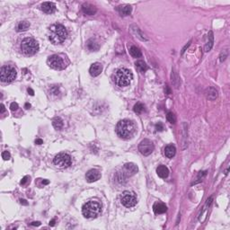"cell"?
Masks as SVG:
<instances>
[{"mask_svg": "<svg viewBox=\"0 0 230 230\" xmlns=\"http://www.w3.org/2000/svg\"><path fill=\"white\" fill-rule=\"evenodd\" d=\"M67 37V31L62 24H53L49 30V40L54 45L64 42Z\"/></svg>", "mask_w": 230, "mask_h": 230, "instance_id": "1", "label": "cell"}, {"mask_svg": "<svg viewBox=\"0 0 230 230\" xmlns=\"http://www.w3.org/2000/svg\"><path fill=\"white\" fill-rule=\"evenodd\" d=\"M135 124L129 120H120L116 126V132L120 138L129 139L135 133Z\"/></svg>", "mask_w": 230, "mask_h": 230, "instance_id": "2", "label": "cell"}, {"mask_svg": "<svg viewBox=\"0 0 230 230\" xmlns=\"http://www.w3.org/2000/svg\"><path fill=\"white\" fill-rule=\"evenodd\" d=\"M133 78V75L128 68H120L112 76V80L120 87L129 85Z\"/></svg>", "mask_w": 230, "mask_h": 230, "instance_id": "3", "label": "cell"}, {"mask_svg": "<svg viewBox=\"0 0 230 230\" xmlns=\"http://www.w3.org/2000/svg\"><path fill=\"white\" fill-rule=\"evenodd\" d=\"M101 211L102 205L96 201H89L82 208V213L86 219H94L100 215Z\"/></svg>", "mask_w": 230, "mask_h": 230, "instance_id": "4", "label": "cell"}, {"mask_svg": "<svg viewBox=\"0 0 230 230\" xmlns=\"http://www.w3.org/2000/svg\"><path fill=\"white\" fill-rule=\"evenodd\" d=\"M138 172V166L133 163H128L125 164L122 169L117 172L115 175V179L119 184H124L127 182L128 178L134 175Z\"/></svg>", "mask_w": 230, "mask_h": 230, "instance_id": "5", "label": "cell"}, {"mask_svg": "<svg viewBox=\"0 0 230 230\" xmlns=\"http://www.w3.org/2000/svg\"><path fill=\"white\" fill-rule=\"evenodd\" d=\"M21 50L25 55H34L39 50V44L33 38H25L22 41Z\"/></svg>", "mask_w": 230, "mask_h": 230, "instance_id": "6", "label": "cell"}, {"mask_svg": "<svg viewBox=\"0 0 230 230\" xmlns=\"http://www.w3.org/2000/svg\"><path fill=\"white\" fill-rule=\"evenodd\" d=\"M17 72L15 67L11 66H5L0 70V80L3 83H10L15 79Z\"/></svg>", "mask_w": 230, "mask_h": 230, "instance_id": "7", "label": "cell"}, {"mask_svg": "<svg viewBox=\"0 0 230 230\" xmlns=\"http://www.w3.org/2000/svg\"><path fill=\"white\" fill-rule=\"evenodd\" d=\"M53 163L56 166L59 168H67L69 166H71L72 158L67 153H59L54 157Z\"/></svg>", "mask_w": 230, "mask_h": 230, "instance_id": "8", "label": "cell"}, {"mask_svg": "<svg viewBox=\"0 0 230 230\" xmlns=\"http://www.w3.org/2000/svg\"><path fill=\"white\" fill-rule=\"evenodd\" d=\"M120 202L126 208H132L137 204V196L133 192L126 191L120 196Z\"/></svg>", "mask_w": 230, "mask_h": 230, "instance_id": "9", "label": "cell"}, {"mask_svg": "<svg viewBox=\"0 0 230 230\" xmlns=\"http://www.w3.org/2000/svg\"><path fill=\"white\" fill-rule=\"evenodd\" d=\"M47 62L51 68L56 69V70H62L67 66L65 64L64 59L59 55H52L49 57Z\"/></svg>", "mask_w": 230, "mask_h": 230, "instance_id": "10", "label": "cell"}, {"mask_svg": "<svg viewBox=\"0 0 230 230\" xmlns=\"http://www.w3.org/2000/svg\"><path fill=\"white\" fill-rule=\"evenodd\" d=\"M154 148H155L154 144L149 139H144V140H142L139 143V145H138V150H139V152L142 155H144V156H149L154 151Z\"/></svg>", "mask_w": 230, "mask_h": 230, "instance_id": "11", "label": "cell"}, {"mask_svg": "<svg viewBox=\"0 0 230 230\" xmlns=\"http://www.w3.org/2000/svg\"><path fill=\"white\" fill-rule=\"evenodd\" d=\"M101 178V173L97 169H91L89 170L86 175H85V179L88 183H93L98 181Z\"/></svg>", "mask_w": 230, "mask_h": 230, "instance_id": "12", "label": "cell"}, {"mask_svg": "<svg viewBox=\"0 0 230 230\" xmlns=\"http://www.w3.org/2000/svg\"><path fill=\"white\" fill-rule=\"evenodd\" d=\"M41 10L45 13V14H52L56 11V6L54 3L52 2H44L41 4Z\"/></svg>", "mask_w": 230, "mask_h": 230, "instance_id": "13", "label": "cell"}, {"mask_svg": "<svg viewBox=\"0 0 230 230\" xmlns=\"http://www.w3.org/2000/svg\"><path fill=\"white\" fill-rule=\"evenodd\" d=\"M82 11H83L84 14H85L87 15H93L97 12L95 7L91 5V4H89V3H85L82 6Z\"/></svg>", "mask_w": 230, "mask_h": 230, "instance_id": "14", "label": "cell"}, {"mask_svg": "<svg viewBox=\"0 0 230 230\" xmlns=\"http://www.w3.org/2000/svg\"><path fill=\"white\" fill-rule=\"evenodd\" d=\"M102 66L99 62L93 63L90 67V69H89L90 75L92 76H99L102 73Z\"/></svg>", "mask_w": 230, "mask_h": 230, "instance_id": "15", "label": "cell"}, {"mask_svg": "<svg viewBox=\"0 0 230 230\" xmlns=\"http://www.w3.org/2000/svg\"><path fill=\"white\" fill-rule=\"evenodd\" d=\"M153 210L154 212L156 214H163L167 210V207L166 206V204L162 202H157L154 204L153 206Z\"/></svg>", "mask_w": 230, "mask_h": 230, "instance_id": "16", "label": "cell"}, {"mask_svg": "<svg viewBox=\"0 0 230 230\" xmlns=\"http://www.w3.org/2000/svg\"><path fill=\"white\" fill-rule=\"evenodd\" d=\"M206 95H207V98L210 101H214L218 98V91L216 88L214 87H209L207 90H206Z\"/></svg>", "mask_w": 230, "mask_h": 230, "instance_id": "17", "label": "cell"}, {"mask_svg": "<svg viewBox=\"0 0 230 230\" xmlns=\"http://www.w3.org/2000/svg\"><path fill=\"white\" fill-rule=\"evenodd\" d=\"M157 175L159 177H161V178H166L169 175V170H168V168L166 166L160 165L157 168Z\"/></svg>", "mask_w": 230, "mask_h": 230, "instance_id": "18", "label": "cell"}, {"mask_svg": "<svg viewBox=\"0 0 230 230\" xmlns=\"http://www.w3.org/2000/svg\"><path fill=\"white\" fill-rule=\"evenodd\" d=\"M176 148L174 145H168L165 147V156L168 158H173L175 156Z\"/></svg>", "mask_w": 230, "mask_h": 230, "instance_id": "19", "label": "cell"}, {"mask_svg": "<svg viewBox=\"0 0 230 230\" xmlns=\"http://www.w3.org/2000/svg\"><path fill=\"white\" fill-rule=\"evenodd\" d=\"M131 7L130 6H128V5H124V6H120L118 7V12L120 13V15H122V16H127V15H130V13H131Z\"/></svg>", "mask_w": 230, "mask_h": 230, "instance_id": "20", "label": "cell"}, {"mask_svg": "<svg viewBox=\"0 0 230 230\" xmlns=\"http://www.w3.org/2000/svg\"><path fill=\"white\" fill-rule=\"evenodd\" d=\"M86 47H87V49H88L89 50H91V51H96V50H99V47L100 46H99L98 42H97L95 40L90 39V40H88L87 42H86Z\"/></svg>", "mask_w": 230, "mask_h": 230, "instance_id": "21", "label": "cell"}, {"mask_svg": "<svg viewBox=\"0 0 230 230\" xmlns=\"http://www.w3.org/2000/svg\"><path fill=\"white\" fill-rule=\"evenodd\" d=\"M213 43H214V36H213V33L212 31H210L209 34H208V41L205 45V51L208 52L211 50V48L213 47Z\"/></svg>", "mask_w": 230, "mask_h": 230, "instance_id": "22", "label": "cell"}, {"mask_svg": "<svg viewBox=\"0 0 230 230\" xmlns=\"http://www.w3.org/2000/svg\"><path fill=\"white\" fill-rule=\"evenodd\" d=\"M130 30H131V32H132V33H134L136 37H138V39H140L141 41H147V39L145 38L144 36V34L141 33V31L139 30V28L138 26H136V25H131L130 26Z\"/></svg>", "mask_w": 230, "mask_h": 230, "instance_id": "23", "label": "cell"}, {"mask_svg": "<svg viewBox=\"0 0 230 230\" xmlns=\"http://www.w3.org/2000/svg\"><path fill=\"white\" fill-rule=\"evenodd\" d=\"M135 66H136L137 70L140 73H145L147 70V65L143 60H138L135 63Z\"/></svg>", "mask_w": 230, "mask_h": 230, "instance_id": "24", "label": "cell"}, {"mask_svg": "<svg viewBox=\"0 0 230 230\" xmlns=\"http://www.w3.org/2000/svg\"><path fill=\"white\" fill-rule=\"evenodd\" d=\"M171 79H172V83H173V85H175L176 88H178L179 85H180V78H179V76H178V74L176 73V71H175L174 68L172 69Z\"/></svg>", "mask_w": 230, "mask_h": 230, "instance_id": "25", "label": "cell"}, {"mask_svg": "<svg viewBox=\"0 0 230 230\" xmlns=\"http://www.w3.org/2000/svg\"><path fill=\"white\" fill-rule=\"evenodd\" d=\"M30 27V23L27 21H22L20 22L17 26H16V31L17 32H24V31H27Z\"/></svg>", "mask_w": 230, "mask_h": 230, "instance_id": "26", "label": "cell"}, {"mask_svg": "<svg viewBox=\"0 0 230 230\" xmlns=\"http://www.w3.org/2000/svg\"><path fill=\"white\" fill-rule=\"evenodd\" d=\"M129 53L130 55L132 56L133 58H140L141 57V51L140 50L138 49V47L136 46H131L129 49Z\"/></svg>", "mask_w": 230, "mask_h": 230, "instance_id": "27", "label": "cell"}, {"mask_svg": "<svg viewBox=\"0 0 230 230\" xmlns=\"http://www.w3.org/2000/svg\"><path fill=\"white\" fill-rule=\"evenodd\" d=\"M52 125L56 129H61L63 127V120H61L60 118L57 117L54 120H52Z\"/></svg>", "mask_w": 230, "mask_h": 230, "instance_id": "28", "label": "cell"}, {"mask_svg": "<svg viewBox=\"0 0 230 230\" xmlns=\"http://www.w3.org/2000/svg\"><path fill=\"white\" fill-rule=\"evenodd\" d=\"M145 111V107H144V105L142 104V103H140V102H138L137 104H135V106H134V111L136 112V113H141V112H143Z\"/></svg>", "mask_w": 230, "mask_h": 230, "instance_id": "29", "label": "cell"}, {"mask_svg": "<svg viewBox=\"0 0 230 230\" xmlns=\"http://www.w3.org/2000/svg\"><path fill=\"white\" fill-rule=\"evenodd\" d=\"M184 140H183V145H184V147L183 148H186L187 147V125H186V123H184Z\"/></svg>", "mask_w": 230, "mask_h": 230, "instance_id": "30", "label": "cell"}, {"mask_svg": "<svg viewBox=\"0 0 230 230\" xmlns=\"http://www.w3.org/2000/svg\"><path fill=\"white\" fill-rule=\"evenodd\" d=\"M166 119H167V120H168L170 123H172V124L175 123V121H176V117H175V115L173 113V112H171V111L167 113V115H166Z\"/></svg>", "mask_w": 230, "mask_h": 230, "instance_id": "31", "label": "cell"}, {"mask_svg": "<svg viewBox=\"0 0 230 230\" xmlns=\"http://www.w3.org/2000/svg\"><path fill=\"white\" fill-rule=\"evenodd\" d=\"M50 92L52 94H54V95H58L59 93H59V87L58 85H53V86L50 88Z\"/></svg>", "mask_w": 230, "mask_h": 230, "instance_id": "32", "label": "cell"}, {"mask_svg": "<svg viewBox=\"0 0 230 230\" xmlns=\"http://www.w3.org/2000/svg\"><path fill=\"white\" fill-rule=\"evenodd\" d=\"M227 56H228V50H223V51L221 52L220 56H219V60H220L221 62H223V61L226 59Z\"/></svg>", "mask_w": 230, "mask_h": 230, "instance_id": "33", "label": "cell"}, {"mask_svg": "<svg viewBox=\"0 0 230 230\" xmlns=\"http://www.w3.org/2000/svg\"><path fill=\"white\" fill-rule=\"evenodd\" d=\"M10 157H11V155H10V153L8 151H4L2 153V158L4 160H9Z\"/></svg>", "mask_w": 230, "mask_h": 230, "instance_id": "34", "label": "cell"}, {"mask_svg": "<svg viewBox=\"0 0 230 230\" xmlns=\"http://www.w3.org/2000/svg\"><path fill=\"white\" fill-rule=\"evenodd\" d=\"M10 109H11V111H16L17 109H18V104H17V102H12L11 103V105H10Z\"/></svg>", "mask_w": 230, "mask_h": 230, "instance_id": "35", "label": "cell"}, {"mask_svg": "<svg viewBox=\"0 0 230 230\" xmlns=\"http://www.w3.org/2000/svg\"><path fill=\"white\" fill-rule=\"evenodd\" d=\"M156 129H157V131H162V130H164V125H163V123L158 122L157 125H156Z\"/></svg>", "mask_w": 230, "mask_h": 230, "instance_id": "36", "label": "cell"}, {"mask_svg": "<svg viewBox=\"0 0 230 230\" xmlns=\"http://www.w3.org/2000/svg\"><path fill=\"white\" fill-rule=\"evenodd\" d=\"M28 179H29V177H28V176H24V177L22 179V181L20 182V184H21V185H24V184L27 183Z\"/></svg>", "mask_w": 230, "mask_h": 230, "instance_id": "37", "label": "cell"}, {"mask_svg": "<svg viewBox=\"0 0 230 230\" xmlns=\"http://www.w3.org/2000/svg\"><path fill=\"white\" fill-rule=\"evenodd\" d=\"M43 143V140L42 139H41V138H37L36 140H35V144H38V145H41Z\"/></svg>", "mask_w": 230, "mask_h": 230, "instance_id": "38", "label": "cell"}, {"mask_svg": "<svg viewBox=\"0 0 230 230\" xmlns=\"http://www.w3.org/2000/svg\"><path fill=\"white\" fill-rule=\"evenodd\" d=\"M190 45H191V41H190L188 42V44H186V45L184 46V49H183V50H182V54H184V51H185V50H186V49H187L188 47L190 46Z\"/></svg>", "mask_w": 230, "mask_h": 230, "instance_id": "39", "label": "cell"}, {"mask_svg": "<svg viewBox=\"0 0 230 230\" xmlns=\"http://www.w3.org/2000/svg\"><path fill=\"white\" fill-rule=\"evenodd\" d=\"M5 111H6L5 105H4V104H1V111H0V113H1V114H3V113L5 112Z\"/></svg>", "mask_w": 230, "mask_h": 230, "instance_id": "40", "label": "cell"}, {"mask_svg": "<svg viewBox=\"0 0 230 230\" xmlns=\"http://www.w3.org/2000/svg\"><path fill=\"white\" fill-rule=\"evenodd\" d=\"M31 225H32V226H36V227H38V226L41 225V222H39V221H37V222H33V223H31Z\"/></svg>", "mask_w": 230, "mask_h": 230, "instance_id": "41", "label": "cell"}, {"mask_svg": "<svg viewBox=\"0 0 230 230\" xmlns=\"http://www.w3.org/2000/svg\"><path fill=\"white\" fill-rule=\"evenodd\" d=\"M28 93H29L31 95H33V94H34V91H33L32 88H28Z\"/></svg>", "mask_w": 230, "mask_h": 230, "instance_id": "42", "label": "cell"}, {"mask_svg": "<svg viewBox=\"0 0 230 230\" xmlns=\"http://www.w3.org/2000/svg\"><path fill=\"white\" fill-rule=\"evenodd\" d=\"M54 225H55V219H52L51 221H50V226L53 227Z\"/></svg>", "mask_w": 230, "mask_h": 230, "instance_id": "43", "label": "cell"}, {"mask_svg": "<svg viewBox=\"0 0 230 230\" xmlns=\"http://www.w3.org/2000/svg\"><path fill=\"white\" fill-rule=\"evenodd\" d=\"M20 202H21V204H24V205H27L28 203L26 202V201L25 200H21L20 201Z\"/></svg>", "mask_w": 230, "mask_h": 230, "instance_id": "44", "label": "cell"}, {"mask_svg": "<svg viewBox=\"0 0 230 230\" xmlns=\"http://www.w3.org/2000/svg\"><path fill=\"white\" fill-rule=\"evenodd\" d=\"M166 93H167V94H170V93L171 92H170V89L168 88V85H166Z\"/></svg>", "mask_w": 230, "mask_h": 230, "instance_id": "45", "label": "cell"}, {"mask_svg": "<svg viewBox=\"0 0 230 230\" xmlns=\"http://www.w3.org/2000/svg\"><path fill=\"white\" fill-rule=\"evenodd\" d=\"M30 107H31V104H30V103H28V102H26V103H25V108H26V109H29Z\"/></svg>", "mask_w": 230, "mask_h": 230, "instance_id": "46", "label": "cell"}, {"mask_svg": "<svg viewBox=\"0 0 230 230\" xmlns=\"http://www.w3.org/2000/svg\"><path fill=\"white\" fill-rule=\"evenodd\" d=\"M49 183H50V182H49L48 180H43V181H42V184H49Z\"/></svg>", "mask_w": 230, "mask_h": 230, "instance_id": "47", "label": "cell"}]
</instances>
